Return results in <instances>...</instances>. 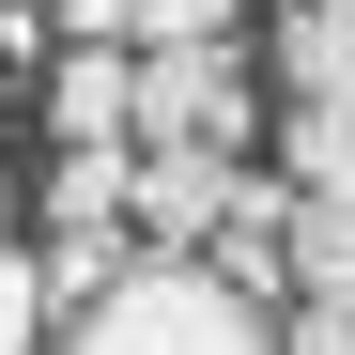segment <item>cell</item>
Returning <instances> with one entry per match:
<instances>
[{
  "mask_svg": "<svg viewBox=\"0 0 355 355\" xmlns=\"http://www.w3.org/2000/svg\"><path fill=\"white\" fill-rule=\"evenodd\" d=\"M46 324H62V309H46L31 248H0V355H46Z\"/></svg>",
  "mask_w": 355,
  "mask_h": 355,
  "instance_id": "11",
  "label": "cell"
},
{
  "mask_svg": "<svg viewBox=\"0 0 355 355\" xmlns=\"http://www.w3.org/2000/svg\"><path fill=\"white\" fill-rule=\"evenodd\" d=\"M170 46H232V0H124V62H170Z\"/></svg>",
  "mask_w": 355,
  "mask_h": 355,
  "instance_id": "10",
  "label": "cell"
},
{
  "mask_svg": "<svg viewBox=\"0 0 355 355\" xmlns=\"http://www.w3.org/2000/svg\"><path fill=\"white\" fill-rule=\"evenodd\" d=\"M124 108H139V62H124V46H62V78H46L62 155H108V139H124ZM124 155H139V139H124Z\"/></svg>",
  "mask_w": 355,
  "mask_h": 355,
  "instance_id": "4",
  "label": "cell"
},
{
  "mask_svg": "<svg viewBox=\"0 0 355 355\" xmlns=\"http://www.w3.org/2000/svg\"><path fill=\"white\" fill-rule=\"evenodd\" d=\"M293 309H355V216L293 201Z\"/></svg>",
  "mask_w": 355,
  "mask_h": 355,
  "instance_id": "8",
  "label": "cell"
},
{
  "mask_svg": "<svg viewBox=\"0 0 355 355\" xmlns=\"http://www.w3.org/2000/svg\"><path fill=\"white\" fill-rule=\"evenodd\" d=\"M124 139H139V155H248V62H232V46H170V62H139Z\"/></svg>",
  "mask_w": 355,
  "mask_h": 355,
  "instance_id": "2",
  "label": "cell"
},
{
  "mask_svg": "<svg viewBox=\"0 0 355 355\" xmlns=\"http://www.w3.org/2000/svg\"><path fill=\"white\" fill-rule=\"evenodd\" d=\"M124 263H139V232H46V248H31V278H46V309H93V293L124 278Z\"/></svg>",
  "mask_w": 355,
  "mask_h": 355,
  "instance_id": "9",
  "label": "cell"
},
{
  "mask_svg": "<svg viewBox=\"0 0 355 355\" xmlns=\"http://www.w3.org/2000/svg\"><path fill=\"white\" fill-rule=\"evenodd\" d=\"M0 248H16V186H0Z\"/></svg>",
  "mask_w": 355,
  "mask_h": 355,
  "instance_id": "14",
  "label": "cell"
},
{
  "mask_svg": "<svg viewBox=\"0 0 355 355\" xmlns=\"http://www.w3.org/2000/svg\"><path fill=\"white\" fill-rule=\"evenodd\" d=\"M278 186L355 216V108H278Z\"/></svg>",
  "mask_w": 355,
  "mask_h": 355,
  "instance_id": "6",
  "label": "cell"
},
{
  "mask_svg": "<svg viewBox=\"0 0 355 355\" xmlns=\"http://www.w3.org/2000/svg\"><path fill=\"white\" fill-rule=\"evenodd\" d=\"M46 46H124V0H62V16H46Z\"/></svg>",
  "mask_w": 355,
  "mask_h": 355,
  "instance_id": "13",
  "label": "cell"
},
{
  "mask_svg": "<svg viewBox=\"0 0 355 355\" xmlns=\"http://www.w3.org/2000/svg\"><path fill=\"white\" fill-rule=\"evenodd\" d=\"M263 46H278V93H293V108H355V16L278 0V16H263Z\"/></svg>",
  "mask_w": 355,
  "mask_h": 355,
  "instance_id": "5",
  "label": "cell"
},
{
  "mask_svg": "<svg viewBox=\"0 0 355 355\" xmlns=\"http://www.w3.org/2000/svg\"><path fill=\"white\" fill-rule=\"evenodd\" d=\"M124 186H139L124 139L108 155H46V232H124Z\"/></svg>",
  "mask_w": 355,
  "mask_h": 355,
  "instance_id": "7",
  "label": "cell"
},
{
  "mask_svg": "<svg viewBox=\"0 0 355 355\" xmlns=\"http://www.w3.org/2000/svg\"><path fill=\"white\" fill-rule=\"evenodd\" d=\"M309 16H355V0H309Z\"/></svg>",
  "mask_w": 355,
  "mask_h": 355,
  "instance_id": "15",
  "label": "cell"
},
{
  "mask_svg": "<svg viewBox=\"0 0 355 355\" xmlns=\"http://www.w3.org/2000/svg\"><path fill=\"white\" fill-rule=\"evenodd\" d=\"M278 355H355V309H278Z\"/></svg>",
  "mask_w": 355,
  "mask_h": 355,
  "instance_id": "12",
  "label": "cell"
},
{
  "mask_svg": "<svg viewBox=\"0 0 355 355\" xmlns=\"http://www.w3.org/2000/svg\"><path fill=\"white\" fill-rule=\"evenodd\" d=\"M46 355H278V309H248L216 263L139 248L124 278L93 293V309H62V324H46Z\"/></svg>",
  "mask_w": 355,
  "mask_h": 355,
  "instance_id": "1",
  "label": "cell"
},
{
  "mask_svg": "<svg viewBox=\"0 0 355 355\" xmlns=\"http://www.w3.org/2000/svg\"><path fill=\"white\" fill-rule=\"evenodd\" d=\"M232 170H248V155H139L124 232H139V248H170V263H201V232L232 216Z\"/></svg>",
  "mask_w": 355,
  "mask_h": 355,
  "instance_id": "3",
  "label": "cell"
}]
</instances>
